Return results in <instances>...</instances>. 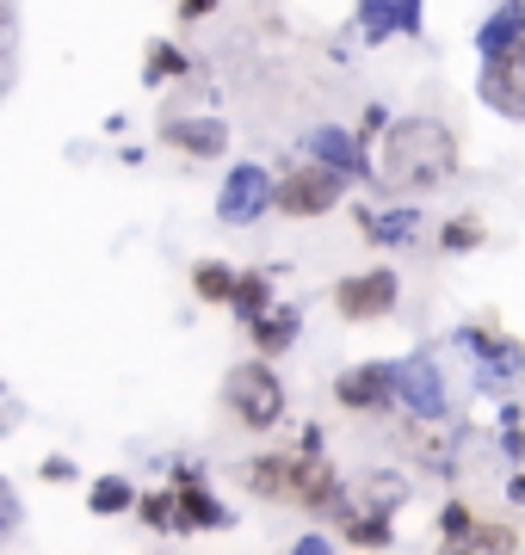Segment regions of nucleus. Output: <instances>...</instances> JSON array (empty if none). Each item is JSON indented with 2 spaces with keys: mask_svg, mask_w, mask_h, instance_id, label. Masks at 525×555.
I'll return each mask as SVG.
<instances>
[{
  "mask_svg": "<svg viewBox=\"0 0 525 555\" xmlns=\"http://www.w3.org/2000/svg\"><path fill=\"white\" fill-rule=\"evenodd\" d=\"M377 173L396 185V192H433L458 173V137L445 130L439 118H402L389 124L384 137V167Z\"/></svg>",
  "mask_w": 525,
  "mask_h": 555,
  "instance_id": "obj_1",
  "label": "nucleus"
},
{
  "mask_svg": "<svg viewBox=\"0 0 525 555\" xmlns=\"http://www.w3.org/2000/svg\"><path fill=\"white\" fill-rule=\"evenodd\" d=\"M222 408L242 420L247 433L279 426V420H284V383H279V371H272L266 358H242V364H229V377H222Z\"/></svg>",
  "mask_w": 525,
  "mask_h": 555,
  "instance_id": "obj_2",
  "label": "nucleus"
},
{
  "mask_svg": "<svg viewBox=\"0 0 525 555\" xmlns=\"http://www.w3.org/2000/svg\"><path fill=\"white\" fill-rule=\"evenodd\" d=\"M396 408H402L408 420H421V426L451 420V383H445V371H439L433 352L396 358Z\"/></svg>",
  "mask_w": 525,
  "mask_h": 555,
  "instance_id": "obj_3",
  "label": "nucleus"
},
{
  "mask_svg": "<svg viewBox=\"0 0 525 555\" xmlns=\"http://www.w3.org/2000/svg\"><path fill=\"white\" fill-rule=\"evenodd\" d=\"M341 198H346V179L322 160H309V167H297V173H284L272 185V210H284V217H328Z\"/></svg>",
  "mask_w": 525,
  "mask_h": 555,
  "instance_id": "obj_4",
  "label": "nucleus"
},
{
  "mask_svg": "<svg viewBox=\"0 0 525 555\" xmlns=\"http://www.w3.org/2000/svg\"><path fill=\"white\" fill-rule=\"evenodd\" d=\"M272 185H279V179L266 173L260 160L229 167V179L217 185V222H229V229H254V222L272 210Z\"/></svg>",
  "mask_w": 525,
  "mask_h": 555,
  "instance_id": "obj_5",
  "label": "nucleus"
},
{
  "mask_svg": "<svg viewBox=\"0 0 525 555\" xmlns=\"http://www.w3.org/2000/svg\"><path fill=\"white\" fill-rule=\"evenodd\" d=\"M396 302H402V278L389 266H371V272L334 284V309L346 321H384V315H396Z\"/></svg>",
  "mask_w": 525,
  "mask_h": 555,
  "instance_id": "obj_6",
  "label": "nucleus"
},
{
  "mask_svg": "<svg viewBox=\"0 0 525 555\" xmlns=\"http://www.w3.org/2000/svg\"><path fill=\"white\" fill-rule=\"evenodd\" d=\"M476 100L501 118L525 124V38L501 56H483V80H476Z\"/></svg>",
  "mask_w": 525,
  "mask_h": 555,
  "instance_id": "obj_7",
  "label": "nucleus"
},
{
  "mask_svg": "<svg viewBox=\"0 0 525 555\" xmlns=\"http://www.w3.org/2000/svg\"><path fill=\"white\" fill-rule=\"evenodd\" d=\"M304 155L322 160V167H334L341 179H377V167H371V155H364V137L359 130H341V124H316L304 137Z\"/></svg>",
  "mask_w": 525,
  "mask_h": 555,
  "instance_id": "obj_8",
  "label": "nucleus"
},
{
  "mask_svg": "<svg viewBox=\"0 0 525 555\" xmlns=\"http://www.w3.org/2000/svg\"><path fill=\"white\" fill-rule=\"evenodd\" d=\"M341 408H359V414H377V408H396V358H371V364H353L334 383Z\"/></svg>",
  "mask_w": 525,
  "mask_h": 555,
  "instance_id": "obj_9",
  "label": "nucleus"
},
{
  "mask_svg": "<svg viewBox=\"0 0 525 555\" xmlns=\"http://www.w3.org/2000/svg\"><path fill=\"white\" fill-rule=\"evenodd\" d=\"M359 31L364 43L421 38V0H359Z\"/></svg>",
  "mask_w": 525,
  "mask_h": 555,
  "instance_id": "obj_10",
  "label": "nucleus"
},
{
  "mask_svg": "<svg viewBox=\"0 0 525 555\" xmlns=\"http://www.w3.org/2000/svg\"><path fill=\"white\" fill-rule=\"evenodd\" d=\"M174 500H180L185 531H204V525H210V531H229V525H235V513H229V506H222L210 488H199V476H192V469H180V481H174Z\"/></svg>",
  "mask_w": 525,
  "mask_h": 555,
  "instance_id": "obj_11",
  "label": "nucleus"
},
{
  "mask_svg": "<svg viewBox=\"0 0 525 555\" xmlns=\"http://www.w3.org/2000/svg\"><path fill=\"white\" fill-rule=\"evenodd\" d=\"M167 142H174V149H180V155H199V160H217L222 149H229V124L222 118H174L162 130Z\"/></svg>",
  "mask_w": 525,
  "mask_h": 555,
  "instance_id": "obj_12",
  "label": "nucleus"
},
{
  "mask_svg": "<svg viewBox=\"0 0 525 555\" xmlns=\"http://www.w3.org/2000/svg\"><path fill=\"white\" fill-rule=\"evenodd\" d=\"M364 222V241H377V247H408V241L421 235V210L414 204H396V210H359Z\"/></svg>",
  "mask_w": 525,
  "mask_h": 555,
  "instance_id": "obj_13",
  "label": "nucleus"
},
{
  "mask_svg": "<svg viewBox=\"0 0 525 555\" xmlns=\"http://www.w3.org/2000/svg\"><path fill=\"white\" fill-rule=\"evenodd\" d=\"M520 38H525V0H501L483 20V31H476V50H483V56H501V50H513Z\"/></svg>",
  "mask_w": 525,
  "mask_h": 555,
  "instance_id": "obj_14",
  "label": "nucleus"
},
{
  "mask_svg": "<svg viewBox=\"0 0 525 555\" xmlns=\"http://www.w3.org/2000/svg\"><path fill=\"white\" fill-rule=\"evenodd\" d=\"M297 327H304V309H297V302H272L260 321H247V334H254L260 352H284V346L297 339Z\"/></svg>",
  "mask_w": 525,
  "mask_h": 555,
  "instance_id": "obj_15",
  "label": "nucleus"
},
{
  "mask_svg": "<svg viewBox=\"0 0 525 555\" xmlns=\"http://www.w3.org/2000/svg\"><path fill=\"white\" fill-rule=\"evenodd\" d=\"M439 555H520V531H507V525H470L464 537L439 543Z\"/></svg>",
  "mask_w": 525,
  "mask_h": 555,
  "instance_id": "obj_16",
  "label": "nucleus"
},
{
  "mask_svg": "<svg viewBox=\"0 0 525 555\" xmlns=\"http://www.w3.org/2000/svg\"><path fill=\"white\" fill-rule=\"evenodd\" d=\"M229 309H235V321H260L266 309H272V284H266L260 272H235V291H229Z\"/></svg>",
  "mask_w": 525,
  "mask_h": 555,
  "instance_id": "obj_17",
  "label": "nucleus"
},
{
  "mask_svg": "<svg viewBox=\"0 0 525 555\" xmlns=\"http://www.w3.org/2000/svg\"><path fill=\"white\" fill-rule=\"evenodd\" d=\"M137 506V488L124 476H105V481H93L87 488V513H100V518H112V513H130Z\"/></svg>",
  "mask_w": 525,
  "mask_h": 555,
  "instance_id": "obj_18",
  "label": "nucleus"
},
{
  "mask_svg": "<svg viewBox=\"0 0 525 555\" xmlns=\"http://www.w3.org/2000/svg\"><path fill=\"white\" fill-rule=\"evenodd\" d=\"M192 291H199V302H229V291H235V266L199 259V266H192Z\"/></svg>",
  "mask_w": 525,
  "mask_h": 555,
  "instance_id": "obj_19",
  "label": "nucleus"
},
{
  "mask_svg": "<svg viewBox=\"0 0 525 555\" xmlns=\"http://www.w3.org/2000/svg\"><path fill=\"white\" fill-rule=\"evenodd\" d=\"M137 513H142V525H149V531H174V537L185 531L180 500H174V494H142V500H137Z\"/></svg>",
  "mask_w": 525,
  "mask_h": 555,
  "instance_id": "obj_20",
  "label": "nucleus"
},
{
  "mask_svg": "<svg viewBox=\"0 0 525 555\" xmlns=\"http://www.w3.org/2000/svg\"><path fill=\"white\" fill-rule=\"evenodd\" d=\"M439 247H445V254H470V247H483V222H476V217L445 222V229H439Z\"/></svg>",
  "mask_w": 525,
  "mask_h": 555,
  "instance_id": "obj_21",
  "label": "nucleus"
},
{
  "mask_svg": "<svg viewBox=\"0 0 525 555\" xmlns=\"http://www.w3.org/2000/svg\"><path fill=\"white\" fill-rule=\"evenodd\" d=\"M371 481H377V488H371V513L389 518V513L408 500V481H402V476H371Z\"/></svg>",
  "mask_w": 525,
  "mask_h": 555,
  "instance_id": "obj_22",
  "label": "nucleus"
},
{
  "mask_svg": "<svg viewBox=\"0 0 525 555\" xmlns=\"http://www.w3.org/2000/svg\"><path fill=\"white\" fill-rule=\"evenodd\" d=\"M470 525H476V513H470L464 500H445V513H439V543H451V537H464Z\"/></svg>",
  "mask_w": 525,
  "mask_h": 555,
  "instance_id": "obj_23",
  "label": "nucleus"
},
{
  "mask_svg": "<svg viewBox=\"0 0 525 555\" xmlns=\"http://www.w3.org/2000/svg\"><path fill=\"white\" fill-rule=\"evenodd\" d=\"M185 62H180V50H167V43H155L149 50V80H167V75H180Z\"/></svg>",
  "mask_w": 525,
  "mask_h": 555,
  "instance_id": "obj_24",
  "label": "nucleus"
},
{
  "mask_svg": "<svg viewBox=\"0 0 525 555\" xmlns=\"http://www.w3.org/2000/svg\"><path fill=\"white\" fill-rule=\"evenodd\" d=\"M13 43H20V13L13 0H0V56H13Z\"/></svg>",
  "mask_w": 525,
  "mask_h": 555,
  "instance_id": "obj_25",
  "label": "nucleus"
},
{
  "mask_svg": "<svg viewBox=\"0 0 525 555\" xmlns=\"http://www.w3.org/2000/svg\"><path fill=\"white\" fill-rule=\"evenodd\" d=\"M291 555H334V543H328L322 531H304V537H297V550H291Z\"/></svg>",
  "mask_w": 525,
  "mask_h": 555,
  "instance_id": "obj_26",
  "label": "nucleus"
},
{
  "mask_svg": "<svg viewBox=\"0 0 525 555\" xmlns=\"http://www.w3.org/2000/svg\"><path fill=\"white\" fill-rule=\"evenodd\" d=\"M75 476V463L68 456H43V481H68Z\"/></svg>",
  "mask_w": 525,
  "mask_h": 555,
  "instance_id": "obj_27",
  "label": "nucleus"
},
{
  "mask_svg": "<svg viewBox=\"0 0 525 555\" xmlns=\"http://www.w3.org/2000/svg\"><path fill=\"white\" fill-rule=\"evenodd\" d=\"M13 75H20V68H13V56H0V105H7V93H13Z\"/></svg>",
  "mask_w": 525,
  "mask_h": 555,
  "instance_id": "obj_28",
  "label": "nucleus"
},
{
  "mask_svg": "<svg viewBox=\"0 0 525 555\" xmlns=\"http://www.w3.org/2000/svg\"><path fill=\"white\" fill-rule=\"evenodd\" d=\"M210 7H217V0H180V13H185V20H199V13H210Z\"/></svg>",
  "mask_w": 525,
  "mask_h": 555,
  "instance_id": "obj_29",
  "label": "nucleus"
},
{
  "mask_svg": "<svg viewBox=\"0 0 525 555\" xmlns=\"http://www.w3.org/2000/svg\"><path fill=\"white\" fill-rule=\"evenodd\" d=\"M13 426H20V408L7 401V408H0V433H13Z\"/></svg>",
  "mask_w": 525,
  "mask_h": 555,
  "instance_id": "obj_30",
  "label": "nucleus"
},
{
  "mask_svg": "<svg viewBox=\"0 0 525 555\" xmlns=\"http://www.w3.org/2000/svg\"><path fill=\"white\" fill-rule=\"evenodd\" d=\"M0 513H13V518H20V500H13V488H7V481H0Z\"/></svg>",
  "mask_w": 525,
  "mask_h": 555,
  "instance_id": "obj_31",
  "label": "nucleus"
},
{
  "mask_svg": "<svg viewBox=\"0 0 525 555\" xmlns=\"http://www.w3.org/2000/svg\"><path fill=\"white\" fill-rule=\"evenodd\" d=\"M507 494H513V500L525 506V476H513V481H507Z\"/></svg>",
  "mask_w": 525,
  "mask_h": 555,
  "instance_id": "obj_32",
  "label": "nucleus"
},
{
  "mask_svg": "<svg viewBox=\"0 0 525 555\" xmlns=\"http://www.w3.org/2000/svg\"><path fill=\"white\" fill-rule=\"evenodd\" d=\"M7 525H20V518H13V513H0V537H7Z\"/></svg>",
  "mask_w": 525,
  "mask_h": 555,
  "instance_id": "obj_33",
  "label": "nucleus"
}]
</instances>
